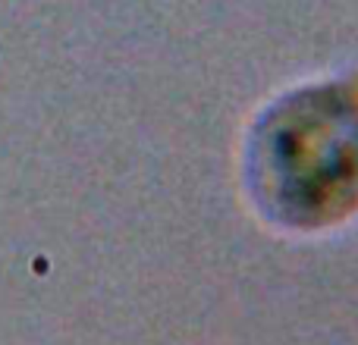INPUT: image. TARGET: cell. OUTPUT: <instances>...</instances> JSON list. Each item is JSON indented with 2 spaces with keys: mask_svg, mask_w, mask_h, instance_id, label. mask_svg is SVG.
<instances>
[{
  "mask_svg": "<svg viewBox=\"0 0 358 345\" xmlns=\"http://www.w3.org/2000/svg\"><path fill=\"white\" fill-rule=\"evenodd\" d=\"M258 198L286 226H324L358 201V110L346 101H299L255 142Z\"/></svg>",
  "mask_w": 358,
  "mask_h": 345,
  "instance_id": "6da1fadb",
  "label": "cell"
}]
</instances>
